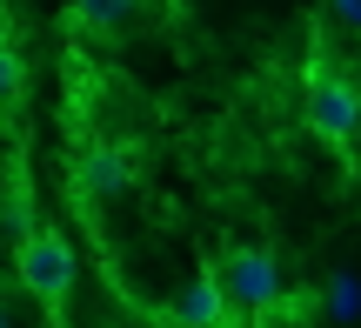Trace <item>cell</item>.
Returning <instances> with one entry per match:
<instances>
[{
    "mask_svg": "<svg viewBox=\"0 0 361 328\" xmlns=\"http://www.w3.org/2000/svg\"><path fill=\"white\" fill-rule=\"evenodd\" d=\"M214 281L234 302V315H274V308H281V268H274V255L255 248V241H228V248L214 255Z\"/></svg>",
    "mask_w": 361,
    "mask_h": 328,
    "instance_id": "cell-1",
    "label": "cell"
},
{
    "mask_svg": "<svg viewBox=\"0 0 361 328\" xmlns=\"http://www.w3.org/2000/svg\"><path fill=\"white\" fill-rule=\"evenodd\" d=\"M301 114H308V128L322 134V141L348 147L361 134V87L348 74H335V67H314L308 74V101H301Z\"/></svg>",
    "mask_w": 361,
    "mask_h": 328,
    "instance_id": "cell-2",
    "label": "cell"
},
{
    "mask_svg": "<svg viewBox=\"0 0 361 328\" xmlns=\"http://www.w3.org/2000/svg\"><path fill=\"white\" fill-rule=\"evenodd\" d=\"M13 268H20V288L34 295V302H61L67 288H74V248H67L54 228H34V235H20V248H13Z\"/></svg>",
    "mask_w": 361,
    "mask_h": 328,
    "instance_id": "cell-3",
    "label": "cell"
},
{
    "mask_svg": "<svg viewBox=\"0 0 361 328\" xmlns=\"http://www.w3.org/2000/svg\"><path fill=\"white\" fill-rule=\"evenodd\" d=\"M67 174H74V188L87 201H114L121 188L134 181V161L121 154L114 141H80L74 154H67Z\"/></svg>",
    "mask_w": 361,
    "mask_h": 328,
    "instance_id": "cell-4",
    "label": "cell"
},
{
    "mask_svg": "<svg viewBox=\"0 0 361 328\" xmlns=\"http://www.w3.org/2000/svg\"><path fill=\"white\" fill-rule=\"evenodd\" d=\"M174 322H180V328H241L234 302L221 295V281H214V268H207V275H194L188 288H180V302H174Z\"/></svg>",
    "mask_w": 361,
    "mask_h": 328,
    "instance_id": "cell-5",
    "label": "cell"
},
{
    "mask_svg": "<svg viewBox=\"0 0 361 328\" xmlns=\"http://www.w3.org/2000/svg\"><path fill=\"white\" fill-rule=\"evenodd\" d=\"M134 13H141V0H67V20H74L80 34H114Z\"/></svg>",
    "mask_w": 361,
    "mask_h": 328,
    "instance_id": "cell-6",
    "label": "cell"
},
{
    "mask_svg": "<svg viewBox=\"0 0 361 328\" xmlns=\"http://www.w3.org/2000/svg\"><path fill=\"white\" fill-rule=\"evenodd\" d=\"M20 80H27V74H20V54H13L7 40H0V114H7V107L20 101Z\"/></svg>",
    "mask_w": 361,
    "mask_h": 328,
    "instance_id": "cell-7",
    "label": "cell"
},
{
    "mask_svg": "<svg viewBox=\"0 0 361 328\" xmlns=\"http://www.w3.org/2000/svg\"><path fill=\"white\" fill-rule=\"evenodd\" d=\"M328 315H361V281L355 275H335V281H328Z\"/></svg>",
    "mask_w": 361,
    "mask_h": 328,
    "instance_id": "cell-8",
    "label": "cell"
},
{
    "mask_svg": "<svg viewBox=\"0 0 361 328\" xmlns=\"http://www.w3.org/2000/svg\"><path fill=\"white\" fill-rule=\"evenodd\" d=\"M328 7L341 13V27H355V34H361V0H328Z\"/></svg>",
    "mask_w": 361,
    "mask_h": 328,
    "instance_id": "cell-9",
    "label": "cell"
},
{
    "mask_svg": "<svg viewBox=\"0 0 361 328\" xmlns=\"http://www.w3.org/2000/svg\"><path fill=\"white\" fill-rule=\"evenodd\" d=\"M0 328H7V315H0Z\"/></svg>",
    "mask_w": 361,
    "mask_h": 328,
    "instance_id": "cell-10",
    "label": "cell"
}]
</instances>
